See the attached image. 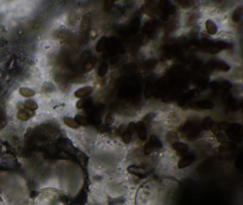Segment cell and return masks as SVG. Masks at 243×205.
<instances>
[{
  "label": "cell",
  "mask_w": 243,
  "mask_h": 205,
  "mask_svg": "<svg viewBox=\"0 0 243 205\" xmlns=\"http://www.w3.org/2000/svg\"><path fill=\"white\" fill-rule=\"evenodd\" d=\"M200 131L199 128L193 122L188 121L182 127V132L186 136L193 137L196 135Z\"/></svg>",
  "instance_id": "cell-1"
},
{
  "label": "cell",
  "mask_w": 243,
  "mask_h": 205,
  "mask_svg": "<svg viewBox=\"0 0 243 205\" xmlns=\"http://www.w3.org/2000/svg\"><path fill=\"white\" fill-rule=\"evenodd\" d=\"M195 158H196V157L193 155H188L187 156L184 157L178 162V168L183 169L188 167L193 163V162L195 160Z\"/></svg>",
  "instance_id": "cell-2"
},
{
  "label": "cell",
  "mask_w": 243,
  "mask_h": 205,
  "mask_svg": "<svg viewBox=\"0 0 243 205\" xmlns=\"http://www.w3.org/2000/svg\"><path fill=\"white\" fill-rule=\"evenodd\" d=\"M136 130L137 131V133H138V135L140 139L141 140H145L147 138V133L145 125L141 121H139V122L136 123Z\"/></svg>",
  "instance_id": "cell-3"
},
{
  "label": "cell",
  "mask_w": 243,
  "mask_h": 205,
  "mask_svg": "<svg viewBox=\"0 0 243 205\" xmlns=\"http://www.w3.org/2000/svg\"><path fill=\"white\" fill-rule=\"evenodd\" d=\"M227 47H228V44L227 43L224 42H218L213 44V45L210 48V52L212 54H218L220 51L227 49Z\"/></svg>",
  "instance_id": "cell-4"
},
{
  "label": "cell",
  "mask_w": 243,
  "mask_h": 205,
  "mask_svg": "<svg viewBox=\"0 0 243 205\" xmlns=\"http://www.w3.org/2000/svg\"><path fill=\"white\" fill-rule=\"evenodd\" d=\"M160 6L168 14H174L175 13L176 9L175 7L173 5L170 4L169 1H160Z\"/></svg>",
  "instance_id": "cell-5"
},
{
  "label": "cell",
  "mask_w": 243,
  "mask_h": 205,
  "mask_svg": "<svg viewBox=\"0 0 243 205\" xmlns=\"http://www.w3.org/2000/svg\"><path fill=\"white\" fill-rule=\"evenodd\" d=\"M196 106L201 109H206V110H212L214 108V103L211 100H202L196 102Z\"/></svg>",
  "instance_id": "cell-6"
},
{
  "label": "cell",
  "mask_w": 243,
  "mask_h": 205,
  "mask_svg": "<svg viewBox=\"0 0 243 205\" xmlns=\"http://www.w3.org/2000/svg\"><path fill=\"white\" fill-rule=\"evenodd\" d=\"M180 50V46L178 44H173L171 47L169 48L167 51V58L168 59H173L177 56Z\"/></svg>",
  "instance_id": "cell-7"
},
{
  "label": "cell",
  "mask_w": 243,
  "mask_h": 205,
  "mask_svg": "<svg viewBox=\"0 0 243 205\" xmlns=\"http://www.w3.org/2000/svg\"><path fill=\"white\" fill-rule=\"evenodd\" d=\"M205 27L208 33L211 35H215L218 32V27L212 20H207L205 22Z\"/></svg>",
  "instance_id": "cell-8"
},
{
  "label": "cell",
  "mask_w": 243,
  "mask_h": 205,
  "mask_svg": "<svg viewBox=\"0 0 243 205\" xmlns=\"http://www.w3.org/2000/svg\"><path fill=\"white\" fill-rule=\"evenodd\" d=\"M108 44V38L106 37H103L101 38L100 40L98 41L96 44V50L97 52H102L103 51L105 50V49L107 47Z\"/></svg>",
  "instance_id": "cell-9"
},
{
  "label": "cell",
  "mask_w": 243,
  "mask_h": 205,
  "mask_svg": "<svg viewBox=\"0 0 243 205\" xmlns=\"http://www.w3.org/2000/svg\"><path fill=\"white\" fill-rule=\"evenodd\" d=\"M92 90L93 89L91 87H84V88H82L81 89L77 90L75 95L78 98H83V97H86L89 95L92 92Z\"/></svg>",
  "instance_id": "cell-10"
},
{
  "label": "cell",
  "mask_w": 243,
  "mask_h": 205,
  "mask_svg": "<svg viewBox=\"0 0 243 205\" xmlns=\"http://www.w3.org/2000/svg\"><path fill=\"white\" fill-rule=\"evenodd\" d=\"M173 148L178 153H185L187 152L189 148L188 145L183 143H175L173 144Z\"/></svg>",
  "instance_id": "cell-11"
},
{
  "label": "cell",
  "mask_w": 243,
  "mask_h": 205,
  "mask_svg": "<svg viewBox=\"0 0 243 205\" xmlns=\"http://www.w3.org/2000/svg\"><path fill=\"white\" fill-rule=\"evenodd\" d=\"M242 13H243V8L242 6H238L237 8L235 9V10L234 11L233 14H232V19L234 22H237L240 20L241 17L242 16Z\"/></svg>",
  "instance_id": "cell-12"
},
{
  "label": "cell",
  "mask_w": 243,
  "mask_h": 205,
  "mask_svg": "<svg viewBox=\"0 0 243 205\" xmlns=\"http://www.w3.org/2000/svg\"><path fill=\"white\" fill-rule=\"evenodd\" d=\"M195 95H196V91H195L194 90H190V91H188L187 93L185 94L181 98V99L179 101V104L181 105H183L186 102H188V100H191V98H193V97L195 96Z\"/></svg>",
  "instance_id": "cell-13"
},
{
  "label": "cell",
  "mask_w": 243,
  "mask_h": 205,
  "mask_svg": "<svg viewBox=\"0 0 243 205\" xmlns=\"http://www.w3.org/2000/svg\"><path fill=\"white\" fill-rule=\"evenodd\" d=\"M150 144L152 145V146L153 148H157V149H160V148H162V143L160 142L159 138L155 135H152L150 137Z\"/></svg>",
  "instance_id": "cell-14"
},
{
  "label": "cell",
  "mask_w": 243,
  "mask_h": 205,
  "mask_svg": "<svg viewBox=\"0 0 243 205\" xmlns=\"http://www.w3.org/2000/svg\"><path fill=\"white\" fill-rule=\"evenodd\" d=\"M96 62V58L93 57V56H89L86 60H85L84 62V68L85 71H88L91 69L93 67L94 64H95Z\"/></svg>",
  "instance_id": "cell-15"
},
{
  "label": "cell",
  "mask_w": 243,
  "mask_h": 205,
  "mask_svg": "<svg viewBox=\"0 0 243 205\" xmlns=\"http://www.w3.org/2000/svg\"><path fill=\"white\" fill-rule=\"evenodd\" d=\"M197 43H198V47H201L203 49L211 48L214 44L211 40L207 39H202L201 40L197 41Z\"/></svg>",
  "instance_id": "cell-16"
},
{
  "label": "cell",
  "mask_w": 243,
  "mask_h": 205,
  "mask_svg": "<svg viewBox=\"0 0 243 205\" xmlns=\"http://www.w3.org/2000/svg\"><path fill=\"white\" fill-rule=\"evenodd\" d=\"M140 27V19L139 17H134V19H133L132 22H131V27H130V31L131 32V33H136L138 32V29H139Z\"/></svg>",
  "instance_id": "cell-17"
},
{
  "label": "cell",
  "mask_w": 243,
  "mask_h": 205,
  "mask_svg": "<svg viewBox=\"0 0 243 205\" xmlns=\"http://www.w3.org/2000/svg\"><path fill=\"white\" fill-rule=\"evenodd\" d=\"M155 26H156V24L155 23V22H148V23L145 24L143 26L142 31H143V33L145 34H150L154 30V29L155 28Z\"/></svg>",
  "instance_id": "cell-18"
},
{
  "label": "cell",
  "mask_w": 243,
  "mask_h": 205,
  "mask_svg": "<svg viewBox=\"0 0 243 205\" xmlns=\"http://www.w3.org/2000/svg\"><path fill=\"white\" fill-rule=\"evenodd\" d=\"M241 128H242V126H241L239 124H237V123H234L232 125L231 124L230 129H229L227 131L229 132V134L230 135V136H233L237 134H239V131H240V130H241Z\"/></svg>",
  "instance_id": "cell-19"
},
{
  "label": "cell",
  "mask_w": 243,
  "mask_h": 205,
  "mask_svg": "<svg viewBox=\"0 0 243 205\" xmlns=\"http://www.w3.org/2000/svg\"><path fill=\"white\" fill-rule=\"evenodd\" d=\"M155 12L158 14L159 17H160L162 20H163V21H168V20L169 19L168 14L162 7H160V6H158V7H157L156 10H155Z\"/></svg>",
  "instance_id": "cell-20"
},
{
  "label": "cell",
  "mask_w": 243,
  "mask_h": 205,
  "mask_svg": "<svg viewBox=\"0 0 243 205\" xmlns=\"http://www.w3.org/2000/svg\"><path fill=\"white\" fill-rule=\"evenodd\" d=\"M236 148L235 144L232 143H223L220 147V150L221 152H227L235 149Z\"/></svg>",
  "instance_id": "cell-21"
},
{
  "label": "cell",
  "mask_w": 243,
  "mask_h": 205,
  "mask_svg": "<svg viewBox=\"0 0 243 205\" xmlns=\"http://www.w3.org/2000/svg\"><path fill=\"white\" fill-rule=\"evenodd\" d=\"M142 11L145 14H146L148 16L151 17H154L156 15L155 10H154L150 5H144V6H142Z\"/></svg>",
  "instance_id": "cell-22"
},
{
  "label": "cell",
  "mask_w": 243,
  "mask_h": 205,
  "mask_svg": "<svg viewBox=\"0 0 243 205\" xmlns=\"http://www.w3.org/2000/svg\"><path fill=\"white\" fill-rule=\"evenodd\" d=\"M217 68H218V69L222 72H227L230 69V66L224 61H219L217 63Z\"/></svg>",
  "instance_id": "cell-23"
},
{
  "label": "cell",
  "mask_w": 243,
  "mask_h": 205,
  "mask_svg": "<svg viewBox=\"0 0 243 205\" xmlns=\"http://www.w3.org/2000/svg\"><path fill=\"white\" fill-rule=\"evenodd\" d=\"M108 64L106 63H103V64L101 65L100 67H99L98 70V75L99 77H104L106 74L107 71H108Z\"/></svg>",
  "instance_id": "cell-24"
},
{
  "label": "cell",
  "mask_w": 243,
  "mask_h": 205,
  "mask_svg": "<svg viewBox=\"0 0 243 205\" xmlns=\"http://www.w3.org/2000/svg\"><path fill=\"white\" fill-rule=\"evenodd\" d=\"M91 103V98L83 99V100H80V101L77 103V107H78V108H88L90 106Z\"/></svg>",
  "instance_id": "cell-25"
},
{
  "label": "cell",
  "mask_w": 243,
  "mask_h": 205,
  "mask_svg": "<svg viewBox=\"0 0 243 205\" xmlns=\"http://www.w3.org/2000/svg\"><path fill=\"white\" fill-rule=\"evenodd\" d=\"M153 94V85L148 84L145 87L144 91V98L146 99L150 98Z\"/></svg>",
  "instance_id": "cell-26"
},
{
  "label": "cell",
  "mask_w": 243,
  "mask_h": 205,
  "mask_svg": "<svg viewBox=\"0 0 243 205\" xmlns=\"http://www.w3.org/2000/svg\"><path fill=\"white\" fill-rule=\"evenodd\" d=\"M167 88L165 86H163V85H162V86H160V88H158V90L155 91V94H154V95H155V98H160V97H162L164 95H165V93H167Z\"/></svg>",
  "instance_id": "cell-27"
},
{
  "label": "cell",
  "mask_w": 243,
  "mask_h": 205,
  "mask_svg": "<svg viewBox=\"0 0 243 205\" xmlns=\"http://www.w3.org/2000/svg\"><path fill=\"white\" fill-rule=\"evenodd\" d=\"M90 27V16L89 14H87L83 19L82 22V29L84 32H86L89 29Z\"/></svg>",
  "instance_id": "cell-28"
},
{
  "label": "cell",
  "mask_w": 243,
  "mask_h": 205,
  "mask_svg": "<svg viewBox=\"0 0 243 205\" xmlns=\"http://www.w3.org/2000/svg\"><path fill=\"white\" fill-rule=\"evenodd\" d=\"M212 123H213V120H212L211 118L206 117L204 120H203V123H202V127L203 128V129L208 130L209 128H210Z\"/></svg>",
  "instance_id": "cell-29"
},
{
  "label": "cell",
  "mask_w": 243,
  "mask_h": 205,
  "mask_svg": "<svg viewBox=\"0 0 243 205\" xmlns=\"http://www.w3.org/2000/svg\"><path fill=\"white\" fill-rule=\"evenodd\" d=\"M157 61L155 59H148L146 61H145L144 66L147 69H152L156 66Z\"/></svg>",
  "instance_id": "cell-30"
},
{
  "label": "cell",
  "mask_w": 243,
  "mask_h": 205,
  "mask_svg": "<svg viewBox=\"0 0 243 205\" xmlns=\"http://www.w3.org/2000/svg\"><path fill=\"white\" fill-rule=\"evenodd\" d=\"M210 129H211V131L213 132V134L215 135H218L220 133V129L219 128V125L216 122L212 123L211 126H210Z\"/></svg>",
  "instance_id": "cell-31"
},
{
  "label": "cell",
  "mask_w": 243,
  "mask_h": 205,
  "mask_svg": "<svg viewBox=\"0 0 243 205\" xmlns=\"http://www.w3.org/2000/svg\"><path fill=\"white\" fill-rule=\"evenodd\" d=\"M162 100L164 102H169L170 100H172L173 99L175 98V94L173 92H168L167 91V93L162 97Z\"/></svg>",
  "instance_id": "cell-32"
},
{
  "label": "cell",
  "mask_w": 243,
  "mask_h": 205,
  "mask_svg": "<svg viewBox=\"0 0 243 205\" xmlns=\"http://www.w3.org/2000/svg\"><path fill=\"white\" fill-rule=\"evenodd\" d=\"M232 83H231L230 81H226V80H225V81H222L221 83H220V88H222V89L225 90V91H226V90H230V88H232Z\"/></svg>",
  "instance_id": "cell-33"
},
{
  "label": "cell",
  "mask_w": 243,
  "mask_h": 205,
  "mask_svg": "<svg viewBox=\"0 0 243 205\" xmlns=\"http://www.w3.org/2000/svg\"><path fill=\"white\" fill-rule=\"evenodd\" d=\"M129 170L132 173L136 175H142L143 174V170L136 166H131L129 167Z\"/></svg>",
  "instance_id": "cell-34"
},
{
  "label": "cell",
  "mask_w": 243,
  "mask_h": 205,
  "mask_svg": "<svg viewBox=\"0 0 243 205\" xmlns=\"http://www.w3.org/2000/svg\"><path fill=\"white\" fill-rule=\"evenodd\" d=\"M114 4V1H111V0H107V1H106L105 2H104V11H105L106 12H109L111 9H112Z\"/></svg>",
  "instance_id": "cell-35"
},
{
  "label": "cell",
  "mask_w": 243,
  "mask_h": 205,
  "mask_svg": "<svg viewBox=\"0 0 243 205\" xmlns=\"http://www.w3.org/2000/svg\"><path fill=\"white\" fill-rule=\"evenodd\" d=\"M114 121H115V118H114V115H112V114L109 113L108 114L106 115V117L105 118V123L106 125L109 126V125H111L113 123H114Z\"/></svg>",
  "instance_id": "cell-36"
},
{
  "label": "cell",
  "mask_w": 243,
  "mask_h": 205,
  "mask_svg": "<svg viewBox=\"0 0 243 205\" xmlns=\"http://www.w3.org/2000/svg\"><path fill=\"white\" fill-rule=\"evenodd\" d=\"M153 147L152 146L151 144H150V142H148V143H145L144 145L145 155H150V154L153 152Z\"/></svg>",
  "instance_id": "cell-37"
},
{
  "label": "cell",
  "mask_w": 243,
  "mask_h": 205,
  "mask_svg": "<svg viewBox=\"0 0 243 205\" xmlns=\"http://www.w3.org/2000/svg\"><path fill=\"white\" fill-rule=\"evenodd\" d=\"M136 64H126L123 67V70L126 72H131V71H133L136 70Z\"/></svg>",
  "instance_id": "cell-38"
},
{
  "label": "cell",
  "mask_w": 243,
  "mask_h": 205,
  "mask_svg": "<svg viewBox=\"0 0 243 205\" xmlns=\"http://www.w3.org/2000/svg\"><path fill=\"white\" fill-rule=\"evenodd\" d=\"M76 120L77 121V123H78L79 124L83 125H86L88 124V120H87V118L84 116L82 115H77L76 117Z\"/></svg>",
  "instance_id": "cell-39"
},
{
  "label": "cell",
  "mask_w": 243,
  "mask_h": 205,
  "mask_svg": "<svg viewBox=\"0 0 243 205\" xmlns=\"http://www.w3.org/2000/svg\"><path fill=\"white\" fill-rule=\"evenodd\" d=\"M122 138L124 143L128 144V143H129L131 140V134L129 132H128V131H126V132L122 135Z\"/></svg>",
  "instance_id": "cell-40"
},
{
  "label": "cell",
  "mask_w": 243,
  "mask_h": 205,
  "mask_svg": "<svg viewBox=\"0 0 243 205\" xmlns=\"http://www.w3.org/2000/svg\"><path fill=\"white\" fill-rule=\"evenodd\" d=\"M219 128H220V130L224 131H227L229 129H230L231 124L227 122H221L220 123H219Z\"/></svg>",
  "instance_id": "cell-41"
},
{
  "label": "cell",
  "mask_w": 243,
  "mask_h": 205,
  "mask_svg": "<svg viewBox=\"0 0 243 205\" xmlns=\"http://www.w3.org/2000/svg\"><path fill=\"white\" fill-rule=\"evenodd\" d=\"M206 68L210 71H213V70L217 68V62L215 61H213V60L208 61L206 64Z\"/></svg>",
  "instance_id": "cell-42"
},
{
  "label": "cell",
  "mask_w": 243,
  "mask_h": 205,
  "mask_svg": "<svg viewBox=\"0 0 243 205\" xmlns=\"http://www.w3.org/2000/svg\"><path fill=\"white\" fill-rule=\"evenodd\" d=\"M153 113L148 114V115H146L144 118H143V122L142 123H143L145 125H148L150 123V121H151L152 119H153Z\"/></svg>",
  "instance_id": "cell-43"
},
{
  "label": "cell",
  "mask_w": 243,
  "mask_h": 205,
  "mask_svg": "<svg viewBox=\"0 0 243 205\" xmlns=\"http://www.w3.org/2000/svg\"><path fill=\"white\" fill-rule=\"evenodd\" d=\"M116 53L119 54H123L125 53L124 48L123 47V46L119 41H117V43H116Z\"/></svg>",
  "instance_id": "cell-44"
},
{
  "label": "cell",
  "mask_w": 243,
  "mask_h": 205,
  "mask_svg": "<svg viewBox=\"0 0 243 205\" xmlns=\"http://www.w3.org/2000/svg\"><path fill=\"white\" fill-rule=\"evenodd\" d=\"M210 88H211L212 90H214V91H216L218 90L219 88H220V83L217 81H212L209 83Z\"/></svg>",
  "instance_id": "cell-45"
},
{
  "label": "cell",
  "mask_w": 243,
  "mask_h": 205,
  "mask_svg": "<svg viewBox=\"0 0 243 205\" xmlns=\"http://www.w3.org/2000/svg\"><path fill=\"white\" fill-rule=\"evenodd\" d=\"M127 129H128V132H129L130 133H131H131H134L135 131H136V123H133V122L130 123L128 124Z\"/></svg>",
  "instance_id": "cell-46"
},
{
  "label": "cell",
  "mask_w": 243,
  "mask_h": 205,
  "mask_svg": "<svg viewBox=\"0 0 243 205\" xmlns=\"http://www.w3.org/2000/svg\"><path fill=\"white\" fill-rule=\"evenodd\" d=\"M177 2L183 8L190 7V6H191V3H192L191 1H177Z\"/></svg>",
  "instance_id": "cell-47"
},
{
  "label": "cell",
  "mask_w": 243,
  "mask_h": 205,
  "mask_svg": "<svg viewBox=\"0 0 243 205\" xmlns=\"http://www.w3.org/2000/svg\"><path fill=\"white\" fill-rule=\"evenodd\" d=\"M141 76H140L139 75L134 74L131 77V81L133 82V83H138V82L141 81Z\"/></svg>",
  "instance_id": "cell-48"
},
{
  "label": "cell",
  "mask_w": 243,
  "mask_h": 205,
  "mask_svg": "<svg viewBox=\"0 0 243 205\" xmlns=\"http://www.w3.org/2000/svg\"><path fill=\"white\" fill-rule=\"evenodd\" d=\"M126 81V77H121L118 79V81H116V85H124Z\"/></svg>",
  "instance_id": "cell-49"
},
{
  "label": "cell",
  "mask_w": 243,
  "mask_h": 205,
  "mask_svg": "<svg viewBox=\"0 0 243 205\" xmlns=\"http://www.w3.org/2000/svg\"><path fill=\"white\" fill-rule=\"evenodd\" d=\"M208 85V81H207V80L202 79L199 82V86L201 87L202 88H206L207 85Z\"/></svg>",
  "instance_id": "cell-50"
},
{
  "label": "cell",
  "mask_w": 243,
  "mask_h": 205,
  "mask_svg": "<svg viewBox=\"0 0 243 205\" xmlns=\"http://www.w3.org/2000/svg\"><path fill=\"white\" fill-rule=\"evenodd\" d=\"M217 140H218V141L220 143H223L225 142V137L224 135L220 134V133L218 135V137H217Z\"/></svg>",
  "instance_id": "cell-51"
},
{
  "label": "cell",
  "mask_w": 243,
  "mask_h": 205,
  "mask_svg": "<svg viewBox=\"0 0 243 205\" xmlns=\"http://www.w3.org/2000/svg\"><path fill=\"white\" fill-rule=\"evenodd\" d=\"M110 61H111V63L112 64H117V63L119 61V56H112V57H111V59H110Z\"/></svg>",
  "instance_id": "cell-52"
},
{
  "label": "cell",
  "mask_w": 243,
  "mask_h": 205,
  "mask_svg": "<svg viewBox=\"0 0 243 205\" xmlns=\"http://www.w3.org/2000/svg\"><path fill=\"white\" fill-rule=\"evenodd\" d=\"M118 131H119V133L120 135L124 134V133L126 132V127H125L124 125H120V127L119 128V130H118Z\"/></svg>",
  "instance_id": "cell-53"
},
{
  "label": "cell",
  "mask_w": 243,
  "mask_h": 205,
  "mask_svg": "<svg viewBox=\"0 0 243 205\" xmlns=\"http://www.w3.org/2000/svg\"><path fill=\"white\" fill-rule=\"evenodd\" d=\"M102 57L103 59L106 60V59H109V58L110 57V56H109V53L107 52V51H105L104 53H103V55H102Z\"/></svg>",
  "instance_id": "cell-54"
},
{
  "label": "cell",
  "mask_w": 243,
  "mask_h": 205,
  "mask_svg": "<svg viewBox=\"0 0 243 205\" xmlns=\"http://www.w3.org/2000/svg\"><path fill=\"white\" fill-rule=\"evenodd\" d=\"M106 128L104 127V126H101L100 128H99V130L100 131H102V132H104V131H106Z\"/></svg>",
  "instance_id": "cell-55"
}]
</instances>
